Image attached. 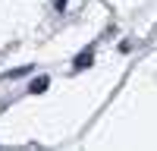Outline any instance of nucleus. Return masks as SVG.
<instances>
[{"instance_id": "2", "label": "nucleus", "mask_w": 157, "mask_h": 151, "mask_svg": "<svg viewBox=\"0 0 157 151\" xmlns=\"http://www.w3.org/2000/svg\"><path fill=\"white\" fill-rule=\"evenodd\" d=\"M47 85H50V79H47V76H38V79L32 82V88H29V91H32V95H41V91H47Z\"/></svg>"}, {"instance_id": "3", "label": "nucleus", "mask_w": 157, "mask_h": 151, "mask_svg": "<svg viewBox=\"0 0 157 151\" xmlns=\"http://www.w3.org/2000/svg\"><path fill=\"white\" fill-rule=\"evenodd\" d=\"M25 72H32V66H19V69H10V72H6V79H19V76H25Z\"/></svg>"}, {"instance_id": "1", "label": "nucleus", "mask_w": 157, "mask_h": 151, "mask_svg": "<svg viewBox=\"0 0 157 151\" xmlns=\"http://www.w3.org/2000/svg\"><path fill=\"white\" fill-rule=\"evenodd\" d=\"M91 63H94V50H91V47H85L82 54L72 60V69H75V72H82L85 66H91Z\"/></svg>"}]
</instances>
